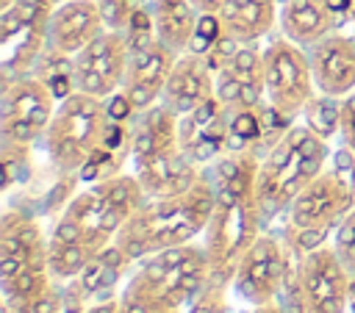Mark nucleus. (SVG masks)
I'll use <instances>...</instances> for the list:
<instances>
[{
    "instance_id": "obj_40",
    "label": "nucleus",
    "mask_w": 355,
    "mask_h": 313,
    "mask_svg": "<svg viewBox=\"0 0 355 313\" xmlns=\"http://www.w3.org/2000/svg\"><path fill=\"white\" fill-rule=\"evenodd\" d=\"M8 6H14V0H0V11H3V8H8Z\"/></svg>"
},
{
    "instance_id": "obj_2",
    "label": "nucleus",
    "mask_w": 355,
    "mask_h": 313,
    "mask_svg": "<svg viewBox=\"0 0 355 313\" xmlns=\"http://www.w3.org/2000/svg\"><path fill=\"white\" fill-rule=\"evenodd\" d=\"M147 194L136 175H114L75 194L47 235V269L53 280H72L89 260L114 244L119 227L144 205Z\"/></svg>"
},
{
    "instance_id": "obj_35",
    "label": "nucleus",
    "mask_w": 355,
    "mask_h": 313,
    "mask_svg": "<svg viewBox=\"0 0 355 313\" xmlns=\"http://www.w3.org/2000/svg\"><path fill=\"white\" fill-rule=\"evenodd\" d=\"M105 108H108V116L111 119H116V122H128V119H133L136 116V111H133V105H130V100L125 97V91L119 89V91H114L108 100H105Z\"/></svg>"
},
{
    "instance_id": "obj_28",
    "label": "nucleus",
    "mask_w": 355,
    "mask_h": 313,
    "mask_svg": "<svg viewBox=\"0 0 355 313\" xmlns=\"http://www.w3.org/2000/svg\"><path fill=\"white\" fill-rule=\"evenodd\" d=\"M302 116H305V125L316 136L330 138L333 133H338V125H341V97H330L319 91V97L313 94L311 102L305 105Z\"/></svg>"
},
{
    "instance_id": "obj_25",
    "label": "nucleus",
    "mask_w": 355,
    "mask_h": 313,
    "mask_svg": "<svg viewBox=\"0 0 355 313\" xmlns=\"http://www.w3.org/2000/svg\"><path fill=\"white\" fill-rule=\"evenodd\" d=\"M153 22L155 36L180 55L191 47L200 11L191 6V0H153Z\"/></svg>"
},
{
    "instance_id": "obj_37",
    "label": "nucleus",
    "mask_w": 355,
    "mask_h": 313,
    "mask_svg": "<svg viewBox=\"0 0 355 313\" xmlns=\"http://www.w3.org/2000/svg\"><path fill=\"white\" fill-rule=\"evenodd\" d=\"M86 313H119V302H114V299H103V302L92 305Z\"/></svg>"
},
{
    "instance_id": "obj_22",
    "label": "nucleus",
    "mask_w": 355,
    "mask_h": 313,
    "mask_svg": "<svg viewBox=\"0 0 355 313\" xmlns=\"http://www.w3.org/2000/svg\"><path fill=\"white\" fill-rule=\"evenodd\" d=\"M178 125H180V116L175 111H169L164 102H155L153 108L136 114L133 125H130V155H133V163L150 161V158H155L161 152H169V150L180 147Z\"/></svg>"
},
{
    "instance_id": "obj_7",
    "label": "nucleus",
    "mask_w": 355,
    "mask_h": 313,
    "mask_svg": "<svg viewBox=\"0 0 355 313\" xmlns=\"http://www.w3.org/2000/svg\"><path fill=\"white\" fill-rule=\"evenodd\" d=\"M108 119L111 116L105 100L100 97L75 91L67 100H61L44 133V150L53 166L64 175L80 172L83 163L94 155V150L103 144Z\"/></svg>"
},
{
    "instance_id": "obj_12",
    "label": "nucleus",
    "mask_w": 355,
    "mask_h": 313,
    "mask_svg": "<svg viewBox=\"0 0 355 313\" xmlns=\"http://www.w3.org/2000/svg\"><path fill=\"white\" fill-rule=\"evenodd\" d=\"M352 271L338 258L336 247H316L297 260V291L302 313H344L349 305Z\"/></svg>"
},
{
    "instance_id": "obj_18",
    "label": "nucleus",
    "mask_w": 355,
    "mask_h": 313,
    "mask_svg": "<svg viewBox=\"0 0 355 313\" xmlns=\"http://www.w3.org/2000/svg\"><path fill=\"white\" fill-rule=\"evenodd\" d=\"M266 94L263 86V53L250 42L239 44L227 64L216 72V97L227 108L239 105H261Z\"/></svg>"
},
{
    "instance_id": "obj_39",
    "label": "nucleus",
    "mask_w": 355,
    "mask_h": 313,
    "mask_svg": "<svg viewBox=\"0 0 355 313\" xmlns=\"http://www.w3.org/2000/svg\"><path fill=\"white\" fill-rule=\"evenodd\" d=\"M349 307L355 310V277L349 280Z\"/></svg>"
},
{
    "instance_id": "obj_13",
    "label": "nucleus",
    "mask_w": 355,
    "mask_h": 313,
    "mask_svg": "<svg viewBox=\"0 0 355 313\" xmlns=\"http://www.w3.org/2000/svg\"><path fill=\"white\" fill-rule=\"evenodd\" d=\"M130 61V47L125 30H103L92 39L80 53L72 55V75L75 89L100 100H108L114 91L122 89L125 72Z\"/></svg>"
},
{
    "instance_id": "obj_30",
    "label": "nucleus",
    "mask_w": 355,
    "mask_h": 313,
    "mask_svg": "<svg viewBox=\"0 0 355 313\" xmlns=\"http://www.w3.org/2000/svg\"><path fill=\"white\" fill-rule=\"evenodd\" d=\"M3 313H64L61 310V299L53 288L28 296V299H6Z\"/></svg>"
},
{
    "instance_id": "obj_42",
    "label": "nucleus",
    "mask_w": 355,
    "mask_h": 313,
    "mask_svg": "<svg viewBox=\"0 0 355 313\" xmlns=\"http://www.w3.org/2000/svg\"><path fill=\"white\" fill-rule=\"evenodd\" d=\"M166 313H180V310H166Z\"/></svg>"
},
{
    "instance_id": "obj_15",
    "label": "nucleus",
    "mask_w": 355,
    "mask_h": 313,
    "mask_svg": "<svg viewBox=\"0 0 355 313\" xmlns=\"http://www.w3.org/2000/svg\"><path fill=\"white\" fill-rule=\"evenodd\" d=\"M227 133H230V108L219 97H211L194 111L183 114L178 125L180 150L197 166L211 163L227 152Z\"/></svg>"
},
{
    "instance_id": "obj_19",
    "label": "nucleus",
    "mask_w": 355,
    "mask_h": 313,
    "mask_svg": "<svg viewBox=\"0 0 355 313\" xmlns=\"http://www.w3.org/2000/svg\"><path fill=\"white\" fill-rule=\"evenodd\" d=\"M211 97H216V72L211 69L205 55H200V53L178 55V61L169 72V80L164 86L161 102L169 111H175L178 116H183Z\"/></svg>"
},
{
    "instance_id": "obj_26",
    "label": "nucleus",
    "mask_w": 355,
    "mask_h": 313,
    "mask_svg": "<svg viewBox=\"0 0 355 313\" xmlns=\"http://www.w3.org/2000/svg\"><path fill=\"white\" fill-rule=\"evenodd\" d=\"M266 144L263 127V102L261 105H239L230 108V133H227V152H247Z\"/></svg>"
},
{
    "instance_id": "obj_9",
    "label": "nucleus",
    "mask_w": 355,
    "mask_h": 313,
    "mask_svg": "<svg viewBox=\"0 0 355 313\" xmlns=\"http://www.w3.org/2000/svg\"><path fill=\"white\" fill-rule=\"evenodd\" d=\"M53 11L55 0H14V6L0 11V53L6 83L11 75L22 78L39 64L42 53L47 50Z\"/></svg>"
},
{
    "instance_id": "obj_8",
    "label": "nucleus",
    "mask_w": 355,
    "mask_h": 313,
    "mask_svg": "<svg viewBox=\"0 0 355 313\" xmlns=\"http://www.w3.org/2000/svg\"><path fill=\"white\" fill-rule=\"evenodd\" d=\"M355 208V188L338 172L316 175L286 208V235L300 255L322 247L324 235Z\"/></svg>"
},
{
    "instance_id": "obj_3",
    "label": "nucleus",
    "mask_w": 355,
    "mask_h": 313,
    "mask_svg": "<svg viewBox=\"0 0 355 313\" xmlns=\"http://www.w3.org/2000/svg\"><path fill=\"white\" fill-rule=\"evenodd\" d=\"M214 202V180L208 172H202L180 194L147 197L144 205L119 227L114 244L130 260H144L161 249L191 244V238L205 233Z\"/></svg>"
},
{
    "instance_id": "obj_29",
    "label": "nucleus",
    "mask_w": 355,
    "mask_h": 313,
    "mask_svg": "<svg viewBox=\"0 0 355 313\" xmlns=\"http://www.w3.org/2000/svg\"><path fill=\"white\" fill-rule=\"evenodd\" d=\"M130 152L128 150H108V147H97L94 155L83 163V169L78 172L80 180L86 183H97V180H105V177H114L122 172V163Z\"/></svg>"
},
{
    "instance_id": "obj_17",
    "label": "nucleus",
    "mask_w": 355,
    "mask_h": 313,
    "mask_svg": "<svg viewBox=\"0 0 355 313\" xmlns=\"http://www.w3.org/2000/svg\"><path fill=\"white\" fill-rule=\"evenodd\" d=\"M308 58L316 91L330 97H347L355 91V39L327 33L308 50Z\"/></svg>"
},
{
    "instance_id": "obj_16",
    "label": "nucleus",
    "mask_w": 355,
    "mask_h": 313,
    "mask_svg": "<svg viewBox=\"0 0 355 313\" xmlns=\"http://www.w3.org/2000/svg\"><path fill=\"white\" fill-rule=\"evenodd\" d=\"M175 61H178V53L172 47H166L161 39L150 42L141 50H130V61H128L122 91L130 100L136 114H141V111L153 108L155 102H161L164 86L169 80V72H172Z\"/></svg>"
},
{
    "instance_id": "obj_32",
    "label": "nucleus",
    "mask_w": 355,
    "mask_h": 313,
    "mask_svg": "<svg viewBox=\"0 0 355 313\" xmlns=\"http://www.w3.org/2000/svg\"><path fill=\"white\" fill-rule=\"evenodd\" d=\"M125 39H128V47H130V50H141V47H147L150 42H155L158 36H155L153 11L139 8V11L130 17L128 28H125Z\"/></svg>"
},
{
    "instance_id": "obj_41",
    "label": "nucleus",
    "mask_w": 355,
    "mask_h": 313,
    "mask_svg": "<svg viewBox=\"0 0 355 313\" xmlns=\"http://www.w3.org/2000/svg\"><path fill=\"white\" fill-rule=\"evenodd\" d=\"M352 188H355V169H352Z\"/></svg>"
},
{
    "instance_id": "obj_21",
    "label": "nucleus",
    "mask_w": 355,
    "mask_h": 313,
    "mask_svg": "<svg viewBox=\"0 0 355 313\" xmlns=\"http://www.w3.org/2000/svg\"><path fill=\"white\" fill-rule=\"evenodd\" d=\"M133 175L139 177L147 197H172L186 191L202 172L180 147H175L169 152H161L150 161L136 163Z\"/></svg>"
},
{
    "instance_id": "obj_6",
    "label": "nucleus",
    "mask_w": 355,
    "mask_h": 313,
    "mask_svg": "<svg viewBox=\"0 0 355 313\" xmlns=\"http://www.w3.org/2000/svg\"><path fill=\"white\" fill-rule=\"evenodd\" d=\"M0 283L6 299H28L53 288L47 238L28 213L6 211L0 219Z\"/></svg>"
},
{
    "instance_id": "obj_31",
    "label": "nucleus",
    "mask_w": 355,
    "mask_h": 313,
    "mask_svg": "<svg viewBox=\"0 0 355 313\" xmlns=\"http://www.w3.org/2000/svg\"><path fill=\"white\" fill-rule=\"evenodd\" d=\"M97 6L108 30H125L130 17L141 8V0H97Z\"/></svg>"
},
{
    "instance_id": "obj_24",
    "label": "nucleus",
    "mask_w": 355,
    "mask_h": 313,
    "mask_svg": "<svg viewBox=\"0 0 355 313\" xmlns=\"http://www.w3.org/2000/svg\"><path fill=\"white\" fill-rule=\"evenodd\" d=\"M277 22L286 39L300 47H313L319 39L333 33L336 14L330 11L327 0H283Z\"/></svg>"
},
{
    "instance_id": "obj_36",
    "label": "nucleus",
    "mask_w": 355,
    "mask_h": 313,
    "mask_svg": "<svg viewBox=\"0 0 355 313\" xmlns=\"http://www.w3.org/2000/svg\"><path fill=\"white\" fill-rule=\"evenodd\" d=\"M225 3H227V0H191V6H194L200 14H219Z\"/></svg>"
},
{
    "instance_id": "obj_43",
    "label": "nucleus",
    "mask_w": 355,
    "mask_h": 313,
    "mask_svg": "<svg viewBox=\"0 0 355 313\" xmlns=\"http://www.w3.org/2000/svg\"><path fill=\"white\" fill-rule=\"evenodd\" d=\"M352 39H355V36H352Z\"/></svg>"
},
{
    "instance_id": "obj_33",
    "label": "nucleus",
    "mask_w": 355,
    "mask_h": 313,
    "mask_svg": "<svg viewBox=\"0 0 355 313\" xmlns=\"http://www.w3.org/2000/svg\"><path fill=\"white\" fill-rule=\"evenodd\" d=\"M338 258L344 260V266L355 274V208L341 219L338 230H336V241H333Z\"/></svg>"
},
{
    "instance_id": "obj_38",
    "label": "nucleus",
    "mask_w": 355,
    "mask_h": 313,
    "mask_svg": "<svg viewBox=\"0 0 355 313\" xmlns=\"http://www.w3.org/2000/svg\"><path fill=\"white\" fill-rule=\"evenodd\" d=\"M252 313H286V310H283V307H277L275 302H269V305H258Z\"/></svg>"
},
{
    "instance_id": "obj_14",
    "label": "nucleus",
    "mask_w": 355,
    "mask_h": 313,
    "mask_svg": "<svg viewBox=\"0 0 355 313\" xmlns=\"http://www.w3.org/2000/svg\"><path fill=\"white\" fill-rule=\"evenodd\" d=\"M286 274H288V260L283 244L272 235H258V241L244 252L233 285L244 302L258 307L275 302L277 291L286 283Z\"/></svg>"
},
{
    "instance_id": "obj_27",
    "label": "nucleus",
    "mask_w": 355,
    "mask_h": 313,
    "mask_svg": "<svg viewBox=\"0 0 355 313\" xmlns=\"http://www.w3.org/2000/svg\"><path fill=\"white\" fill-rule=\"evenodd\" d=\"M130 263L133 260L116 244H108L80 271V288H83V294H100L105 288H114V280H119Z\"/></svg>"
},
{
    "instance_id": "obj_20",
    "label": "nucleus",
    "mask_w": 355,
    "mask_h": 313,
    "mask_svg": "<svg viewBox=\"0 0 355 313\" xmlns=\"http://www.w3.org/2000/svg\"><path fill=\"white\" fill-rule=\"evenodd\" d=\"M103 30H105V22L97 0H67L50 17L47 47L64 55H75Z\"/></svg>"
},
{
    "instance_id": "obj_1",
    "label": "nucleus",
    "mask_w": 355,
    "mask_h": 313,
    "mask_svg": "<svg viewBox=\"0 0 355 313\" xmlns=\"http://www.w3.org/2000/svg\"><path fill=\"white\" fill-rule=\"evenodd\" d=\"M258 166L261 158L255 150L225 152L208 169L214 180V213L202 233V247L211 263V280L202 288V299L225 296L227 283H233L236 269L244 252L261 235L263 208L258 199Z\"/></svg>"
},
{
    "instance_id": "obj_34",
    "label": "nucleus",
    "mask_w": 355,
    "mask_h": 313,
    "mask_svg": "<svg viewBox=\"0 0 355 313\" xmlns=\"http://www.w3.org/2000/svg\"><path fill=\"white\" fill-rule=\"evenodd\" d=\"M338 133L344 138V150H349L355 155V91L341 97V125Z\"/></svg>"
},
{
    "instance_id": "obj_10",
    "label": "nucleus",
    "mask_w": 355,
    "mask_h": 313,
    "mask_svg": "<svg viewBox=\"0 0 355 313\" xmlns=\"http://www.w3.org/2000/svg\"><path fill=\"white\" fill-rule=\"evenodd\" d=\"M58 100L36 75H22L3 83L0 97V136L6 147H31L44 138Z\"/></svg>"
},
{
    "instance_id": "obj_4",
    "label": "nucleus",
    "mask_w": 355,
    "mask_h": 313,
    "mask_svg": "<svg viewBox=\"0 0 355 313\" xmlns=\"http://www.w3.org/2000/svg\"><path fill=\"white\" fill-rule=\"evenodd\" d=\"M211 280V263L205 247L180 244L161 249L141 260L128 280L119 313H166L180 310L189 299L200 296Z\"/></svg>"
},
{
    "instance_id": "obj_5",
    "label": "nucleus",
    "mask_w": 355,
    "mask_h": 313,
    "mask_svg": "<svg viewBox=\"0 0 355 313\" xmlns=\"http://www.w3.org/2000/svg\"><path fill=\"white\" fill-rule=\"evenodd\" d=\"M327 138L316 136L308 125H291L261 158L258 166V199L263 216H272L291 205V199L324 172Z\"/></svg>"
},
{
    "instance_id": "obj_23",
    "label": "nucleus",
    "mask_w": 355,
    "mask_h": 313,
    "mask_svg": "<svg viewBox=\"0 0 355 313\" xmlns=\"http://www.w3.org/2000/svg\"><path fill=\"white\" fill-rule=\"evenodd\" d=\"M277 14V0H227L216 17L222 36L236 44H250L275 28Z\"/></svg>"
},
{
    "instance_id": "obj_11",
    "label": "nucleus",
    "mask_w": 355,
    "mask_h": 313,
    "mask_svg": "<svg viewBox=\"0 0 355 313\" xmlns=\"http://www.w3.org/2000/svg\"><path fill=\"white\" fill-rule=\"evenodd\" d=\"M263 86L269 105L283 116L294 119L302 114L316 91L308 53L286 36L275 39L263 50Z\"/></svg>"
}]
</instances>
